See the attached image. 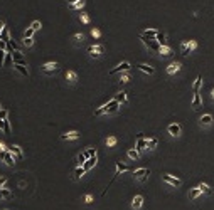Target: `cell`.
Returning a JSON list of instances; mask_svg holds the SVG:
<instances>
[{
    "label": "cell",
    "mask_w": 214,
    "mask_h": 210,
    "mask_svg": "<svg viewBox=\"0 0 214 210\" xmlns=\"http://www.w3.org/2000/svg\"><path fill=\"white\" fill-rule=\"evenodd\" d=\"M118 106H120V103L116 101V99H111V101L106 103L105 106H101L99 109H96V111H95V116H101L103 113H115L116 109H118Z\"/></svg>",
    "instance_id": "cell-1"
},
{
    "label": "cell",
    "mask_w": 214,
    "mask_h": 210,
    "mask_svg": "<svg viewBox=\"0 0 214 210\" xmlns=\"http://www.w3.org/2000/svg\"><path fill=\"white\" fill-rule=\"evenodd\" d=\"M140 41L143 42L148 49H152V51H155V52H160V44L155 39H148V37H145V35H140Z\"/></svg>",
    "instance_id": "cell-2"
},
{
    "label": "cell",
    "mask_w": 214,
    "mask_h": 210,
    "mask_svg": "<svg viewBox=\"0 0 214 210\" xmlns=\"http://www.w3.org/2000/svg\"><path fill=\"white\" fill-rule=\"evenodd\" d=\"M86 52L91 56V57H99V56H103L105 54V47L103 45H90V47L86 49Z\"/></svg>",
    "instance_id": "cell-3"
},
{
    "label": "cell",
    "mask_w": 214,
    "mask_h": 210,
    "mask_svg": "<svg viewBox=\"0 0 214 210\" xmlns=\"http://www.w3.org/2000/svg\"><path fill=\"white\" fill-rule=\"evenodd\" d=\"M197 47V42L196 41H189V42H184L182 45H180V52H182V56H189L194 49Z\"/></svg>",
    "instance_id": "cell-4"
},
{
    "label": "cell",
    "mask_w": 214,
    "mask_h": 210,
    "mask_svg": "<svg viewBox=\"0 0 214 210\" xmlns=\"http://www.w3.org/2000/svg\"><path fill=\"white\" fill-rule=\"evenodd\" d=\"M138 153L140 151H143V150H147V138H145V134H138V140H137V148H135Z\"/></svg>",
    "instance_id": "cell-5"
},
{
    "label": "cell",
    "mask_w": 214,
    "mask_h": 210,
    "mask_svg": "<svg viewBox=\"0 0 214 210\" xmlns=\"http://www.w3.org/2000/svg\"><path fill=\"white\" fill-rule=\"evenodd\" d=\"M56 71H58V64L56 62H47L42 66V72L44 74H52V72H56Z\"/></svg>",
    "instance_id": "cell-6"
},
{
    "label": "cell",
    "mask_w": 214,
    "mask_h": 210,
    "mask_svg": "<svg viewBox=\"0 0 214 210\" xmlns=\"http://www.w3.org/2000/svg\"><path fill=\"white\" fill-rule=\"evenodd\" d=\"M12 59H14V64H22V66H26V60L22 57V52L17 49V51H12Z\"/></svg>",
    "instance_id": "cell-7"
},
{
    "label": "cell",
    "mask_w": 214,
    "mask_h": 210,
    "mask_svg": "<svg viewBox=\"0 0 214 210\" xmlns=\"http://www.w3.org/2000/svg\"><path fill=\"white\" fill-rule=\"evenodd\" d=\"M130 62H122V64H118V66L115 67V69H111L110 71V74H116V72H122V71H128L130 69Z\"/></svg>",
    "instance_id": "cell-8"
},
{
    "label": "cell",
    "mask_w": 214,
    "mask_h": 210,
    "mask_svg": "<svg viewBox=\"0 0 214 210\" xmlns=\"http://www.w3.org/2000/svg\"><path fill=\"white\" fill-rule=\"evenodd\" d=\"M162 180L167 181V183H170V185H174V187H179V185L182 183L179 178H174V177H170V175H162Z\"/></svg>",
    "instance_id": "cell-9"
},
{
    "label": "cell",
    "mask_w": 214,
    "mask_h": 210,
    "mask_svg": "<svg viewBox=\"0 0 214 210\" xmlns=\"http://www.w3.org/2000/svg\"><path fill=\"white\" fill-rule=\"evenodd\" d=\"M167 130H169V133L172 134V136H179V134H180V126L177 123L169 124V128H167Z\"/></svg>",
    "instance_id": "cell-10"
},
{
    "label": "cell",
    "mask_w": 214,
    "mask_h": 210,
    "mask_svg": "<svg viewBox=\"0 0 214 210\" xmlns=\"http://www.w3.org/2000/svg\"><path fill=\"white\" fill-rule=\"evenodd\" d=\"M10 151H12V155H15L17 160H22L24 158V153H22V150H20L17 145H12V146H10Z\"/></svg>",
    "instance_id": "cell-11"
},
{
    "label": "cell",
    "mask_w": 214,
    "mask_h": 210,
    "mask_svg": "<svg viewBox=\"0 0 214 210\" xmlns=\"http://www.w3.org/2000/svg\"><path fill=\"white\" fill-rule=\"evenodd\" d=\"M96 161H98V160H96V156H91V158H88V160H86V163L83 165V168L88 172V170H91L93 166L96 165Z\"/></svg>",
    "instance_id": "cell-12"
},
{
    "label": "cell",
    "mask_w": 214,
    "mask_h": 210,
    "mask_svg": "<svg viewBox=\"0 0 214 210\" xmlns=\"http://www.w3.org/2000/svg\"><path fill=\"white\" fill-rule=\"evenodd\" d=\"M78 138H79V133H76V131H71V133L61 134V140H78Z\"/></svg>",
    "instance_id": "cell-13"
},
{
    "label": "cell",
    "mask_w": 214,
    "mask_h": 210,
    "mask_svg": "<svg viewBox=\"0 0 214 210\" xmlns=\"http://www.w3.org/2000/svg\"><path fill=\"white\" fill-rule=\"evenodd\" d=\"M201 104H202V101H201V94H199V92H194V99H192V108L197 109Z\"/></svg>",
    "instance_id": "cell-14"
},
{
    "label": "cell",
    "mask_w": 214,
    "mask_h": 210,
    "mask_svg": "<svg viewBox=\"0 0 214 210\" xmlns=\"http://www.w3.org/2000/svg\"><path fill=\"white\" fill-rule=\"evenodd\" d=\"M142 204H143V197H140V195H137V197L131 200V207L133 208H140Z\"/></svg>",
    "instance_id": "cell-15"
},
{
    "label": "cell",
    "mask_w": 214,
    "mask_h": 210,
    "mask_svg": "<svg viewBox=\"0 0 214 210\" xmlns=\"http://www.w3.org/2000/svg\"><path fill=\"white\" fill-rule=\"evenodd\" d=\"M179 71H180V64H179V62H172L169 67H167V72H169V74L179 72Z\"/></svg>",
    "instance_id": "cell-16"
},
{
    "label": "cell",
    "mask_w": 214,
    "mask_h": 210,
    "mask_svg": "<svg viewBox=\"0 0 214 210\" xmlns=\"http://www.w3.org/2000/svg\"><path fill=\"white\" fill-rule=\"evenodd\" d=\"M157 34H159V30H155V29H147V30L142 32V35H145V37H148V39H155Z\"/></svg>",
    "instance_id": "cell-17"
},
{
    "label": "cell",
    "mask_w": 214,
    "mask_h": 210,
    "mask_svg": "<svg viewBox=\"0 0 214 210\" xmlns=\"http://www.w3.org/2000/svg\"><path fill=\"white\" fill-rule=\"evenodd\" d=\"M159 54H162L164 57H170V56H172V49L167 47V45H160V52H159Z\"/></svg>",
    "instance_id": "cell-18"
},
{
    "label": "cell",
    "mask_w": 214,
    "mask_h": 210,
    "mask_svg": "<svg viewBox=\"0 0 214 210\" xmlns=\"http://www.w3.org/2000/svg\"><path fill=\"white\" fill-rule=\"evenodd\" d=\"M14 69L15 71H19L22 76H29V71H27V67L26 66H22V64H14Z\"/></svg>",
    "instance_id": "cell-19"
},
{
    "label": "cell",
    "mask_w": 214,
    "mask_h": 210,
    "mask_svg": "<svg viewBox=\"0 0 214 210\" xmlns=\"http://www.w3.org/2000/svg\"><path fill=\"white\" fill-rule=\"evenodd\" d=\"M137 67L140 71H143V72H147V74H153V72H155V69H153L152 66H147V64H138Z\"/></svg>",
    "instance_id": "cell-20"
},
{
    "label": "cell",
    "mask_w": 214,
    "mask_h": 210,
    "mask_svg": "<svg viewBox=\"0 0 214 210\" xmlns=\"http://www.w3.org/2000/svg\"><path fill=\"white\" fill-rule=\"evenodd\" d=\"M157 145H159L157 138H147V150H153V148H157Z\"/></svg>",
    "instance_id": "cell-21"
},
{
    "label": "cell",
    "mask_w": 214,
    "mask_h": 210,
    "mask_svg": "<svg viewBox=\"0 0 214 210\" xmlns=\"http://www.w3.org/2000/svg\"><path fill=\"white\" fill-rule=\"evenodd\" d=\"M201 84H202V76H197L194 81V86H192V91L194 92H199V89H201Z\"/></svg>",
    "instance_id": "cell-22"
},
{
    "label": "cell",
    "mask_w": 214,
    "mask_h": 210,
    "mask_svg": "<svg viewBox=\"0 0 214 210\" xmlns=\"http://www.w3.org/2000/svg\"><path fill=\"white\" fill-rule=\"evenodd\" d=\"M66 79L69 81V83H76V79H78V74L74 72V71H67V72H66Z\"/></svg>",
    "instance_id": "cell-23"
},
{
    "label": "cell",
    "mask_w": 214,
    "mask_h": 210,
    "mask_svg": "<svg viewBox=\"0 0 214 210\" xmlns=\"http://www.w3.org/2000/svg\"><path fill=\"white\" fill-rule=\"evenodd\" d=\"M84 173H86V170H84L83 166H78V168L74 170V178H76V180H79L81 177L84 175Z\"/></svg>",
    "instance_id": "cell-24"
},
{
    "label": "cell",
    "mask_w": 214,
    "mask_h": 210,
    "mask_svg": "<svg viewBox=\"0 0 214 210\" xmlns=\"http://www.w3.org/2000/svg\"><path fill=\"white\" fill-rule=\"evenodd\" d=\"M147 173H150V170H148V168H138V170H135L133 175H135V177H138V178H142V177L147 175Z\"/></svg>",
    "instance_id": "cell-25"
},
{
    "label": "cell",
    "mask_w": 214,
    "mask_h": 210,
    "mask_svg": "<svg viewBox=\"0 0 214 210\" xmlns=\"http://www.w3.org/2000/svg\"><path fill=\"white\" fill-rule=\"evenodd\" d=\"M155 41L159 42L160 45H164V42H165V34H164V32H159V34H157V37H155Z\"/></svg>",
    "instance_id": "cell-26"
},
{
    "label": "cell",
    "mask_w": 214,
    "mask_h": 210,
    "mask_svg": "<svg viewBox=\"0 0 214 210\" xmlns=\"http://www.w3.org/2000/svg\"><path fill=\"white\" fill-rule=\"evenodd\" d=\"M201 123H202V124H211V123H212V116H211V115H204V116L201 118Z\"/></svg>",
    "instance_id": "cell-27"
},
{
    "label": "cell",
    "mask_w": 214,
    "mask_h": 210,
    "mask_svg": "<svg viewBox=\"0 0 214 210\" xmlns=\"http://www.w3.org/2000/svg\"><path fill=\"white\" fill-rule=\"evenodd\" d=\"M84 156H86V160L91 158V156H96V148H88V150L84 151Z\"/></svg>",
    "instance_id": "cell-28"
},
{
    "label": "cell",
    "mask_w": 214,
    "mask_h": 210,
    "mask_svg": "<svg viewBox=\"0 0 214 210\" xmlns=\"http://www.w3.org/2000/svg\"><path fill=\"white\" fill-rule=\"evenodd\" d=\"M116 170H118V172H127L128 165H125V163H122V161H116Z\"/></svg>",
    "instance_id": "cell-29"
},
{
    "label": "cell",
    "mask_w": 214,
    "mask_h": 210,
    "mask_svg": "<svg viewBox=\"0 0 214 210\" xmlns=\"http://www.w3.org/2000/svg\"><path fill=\"white\" fill-rule=\"evenodd\" d=\"M116 101H118V103H125V101H127V92H118V96H116Z\"/></svg>",
    "instance_id": "cell-30"
},
{
    "label": "cell",
    "mask_w": 214,
    "mask_h": 210,
    "mask_svg": "<svg viewBox=\"0 0 214 210\" xmlns=\"http://www.w3.org/2000/svg\"><path fill=\"white\" fill-rule=\"evenodd\" d=\"M0 39H2V41H5V42H9V41H10V37H9V30L3 29V30H2V34H0Z\"/></svg>",
    "instance_id": "cell-31"
},
{
    "label": "cell",
    "mask_w": 214,
    "mask_h": 210,
    "mask_svg": "<svg viewBox=\"0 0 214 210\" xmlns=\"http://www.w3.org/2000/svg\"><path fill=\"white\" fill-rule=\"evenodd\" d=\"M201 193H202V192L199 190V187L197 188H192V190H191V198H197Z\"/></svg>",
    "instance_id": "cell-32"
},
{
    "label": "cell",
    "mask_w": 214,
    "mask_h": 210,
    "mask_svg": "<svg viewBox=\"0 0 214 210\" xmlns=\"http://www.w3.org/2000/svg\"><path fill=\"white\" fill-rule=\"evenodd\" d=\"M84 163H86V156H84V153L78 155V165H79V166H83Z\"/></svg>",
    "instance_id": "cell-33"
},
{
    "label": "cell",
    "mask_w": 214,
    "mask_h": 210,
    "mask_svg": "<svg viewBox=\"0 0 214 210\" xmlns=\"http://www.w3.org/2000/svg\"><path fill=\"white\" fill-rule=\"evenodd\" d=\"M199 190H201V192H204V193H208V195L211 193V188H209L206 183H201V185H199Z\"/></svg>",
    "instance_id": "cell-34"
},
{
    "label": "cell",
    "mask_w": 214,
    "mask_h": 210,
    "mask_svg": "<svg viewBox=\"0 0 214 210\" xmlns=\"http://www.w3.org/2000/svg\"><path fill=\"white\" fill-rule=\"evenodd\" d=\"M106 145H108L110 148H113V146L116 145V138H115V136H110L108 140H106Z\"/></svg>",
    "instance_id": "cell-35"
},
{
    "label": "cell",
    "mask_w": 214,
    "mask_h": 210,
    "mask_svg": "<svg viewBox=\"0 0 214 210\" xmlns=\"http://www.w3.org/2000/svg\"><path fill=\"white\" fill-rule=\"evenodd\" d=\"M32 44H34V41H32V37H24V45H26V47H30Z\"/></svg>",
    "instance_id": "cell-36"
},
{
    "label": "cell",
    "mask_w": 214,
    "mask_h": 210,
    "mask_svg": "<svg viewBox=\"0 0 214 210\" xmlns=\"http://www.w3.org/2000/svg\"><path fill=\"white\" fill-rule=\"evenodd\" d=\"M128 156H130L131 160H137L138 158V151L137 150H130V151H128Z\"/></svg>",
    "instance_id": "cell-37"
},
{
    "label": "cell",
    "mask_w": 214,
    "mask_h": 210,
    "mask_svg": "<svg viewBox=\"0 0 214 210\" xmlns=\"http://www.w3.org/2000/svg\"><path fill=\"white\" fill-rule=\"evenodd\" d=\"M5 56H7V52L3 51V49H0V67L3 66V60H5Z\"/></svg>",
    "instance_id": "cell-38"
},
{
    "label": "cell",
    "mask_w": 214,
    "mask_h": 210,
    "mask_svg": "<svg viewBox=\"0 0 214 210\" xmlns=\"http://www.w3.org/2000/svg\"><path fill=\"white\" fill-rule=\"evenodd\" d=\"M83 5H84V0H78V2H76V3H73L71 7H73V9H81Z\"/></svg>",
    "instance_id": "cell-39"
},
{
    "label": "cell",
    "mask_w": 214,
    "mask_h": 210,
    "mask_svg": "<svg viewBox=\"0 0 214 210\" xmlns=\"http://www.w3.org/2000/svg\"><path fill=\"white\" fill-rule=\"evenodd\" d=\"M34 29H32V27H29V29L26 30V34H24V37H32V35H34Z\"/></svg>",
    "instance_id": "cell-40"
},
{
    "label": "cell",
    "mask_w": 214,
    "mask_h": 210,
    "mask_svg": "<svg viewBox=\"0 0 214 210\" xmlns=\"http://www.w3.org/2000/svg\"><path fill=\"white\" fill-rule=\"evenodd\" d=\"M30 27H32V29H34V30H39V29H41V22H39V20H34Z\"/></svg>",
    "instance_id": "cell-41"
},
{
    "label": "cell",
    "mask_w": 214,
    "mask_h": 210,
    "mask_svg": "<svg viewBox=\"0 0 214 210\" xmlns=\"http://www.w3.org/2000/svg\"><path fill=\"white\" fill-rule=\"evenodd\" d=\"M2 197H3V198H10V197H12L10 190H5V188H3V190H2Z\"/></svg>",
    "instance_id": "cell-42"
},
{
    "label": "cell",
    "mask_w": 214,
    "mask_h": 210,
    "mask_svg": "<svg viewBox=\"0 0 214 210\" xmlns=\"http://www.w3.org/2000/svg\"><path fill=\"white\" fill-rule=\"evenodd\" d=\"M3 131H5V134H10V123H9V119H5V128H3Z\"/></svg>",
    "instance_id": "cell-43"
},
{
    "label": "cell",
    "mask_w": 214,
    "mask_h": 210,
    "mask_svg": "<svg viewBox=\"0 0 214 210\" xmlns=\"http://www.w3.org/2000/svg\"><path fill=\"white\" fill-rule=\"evenodd\" d=\"M74 41H76V42H83L84 41V35L83 34H76V35H74Z\"/></svg>",
    "instance_id": "cell-44"
},
{
    "label": "cell",
    "mask_w": 214,
    "mask_h": 210,
    "mask_svg": "<svg viewBox=\"0 0 214 210\" xmlns=\"http://www.w3.org/2000/svg\"><path fill=\"white\" fill-rule=\"evenodd\" d=\"M7 109H0V119H7Z\"/></svg>",
    "instance_id": "cell-45"
},
{
    "label": "cell",
    "mask_w": 214,
    "mask_h": 210,
    "mask_svg": "<svg viewBox=\"0 0 214 210\" xmlns=\"http://www.w3.org/2000/svg\"><path fill=\"white\" fill-rule=\"evenodd\" d=\"M0 49H3V51L7 49V42H5V41H2V39H0Z\"/></svg>",
    "instance_id": "cell-46"
},
{
    "label": "cell",
    "mask_w": 214,
    "mask_h": 210,
    "mask_svg": "<svg viewBox=\"0 0 214 210\" xmlns=\"http://www.w3.org/2000/svg\"><path fill=\"white\" fill-rule=\"evenodd\" d=\"M84 200H86V204H91V202H93L91 195H86V197H84Z\"/></svg>",
    "instance_id": "cell-47"
},
{
    "label": "cell",
    "mask_w": 214,
    "mask_h": 210,
    "mask_svg": "<svg viewBox=\"0 0 214 210\" xmlns=\"http://www.w3.org/2000/svg\"><path fill=\"white\" fill-rule=\"evenodd\" d=\"M3 29H5V22H3V20H0V34H2Z\"/></svg>",
    "instance_id": "cell-48"
},
{
    "label": "cell",
    "mask_w": 214,
    "mask_h": 210,
    "mask_svg": "<svg viewBox=\"0 0 214 210\" xmlns=\"http://www.w3.org/2000/svg\"><path fill=\"white\" fill-rule=\"evenodd\" d=\"M120 81H122V83H128V81H130V77H128V76H122V79H120Z\"/></svg>",
    "instance_id": "cell-49"
},
{
    "label": "cell",
    "mask_w": 214,
    "mask_h": 210,
    "mask_svg": "<svg viewBox=\"0 0 214 210\" xmlns=\"http://www.w3.org/2000/svg\"><path fill=\"white\" fill-rule=\"evenodd\" d=\"M5 181H7L5 177H0V187H2V185H5Z\"/></svg>",
    "instance_id": "cell-50"
},
{
    "label": "cell",
    "mask_w": 214,
    "mask_h": 210,
    "mask_svg": "<svg viewBox=\"0 0 214 210\" xmlns=\"http://www.w3.org/2000/svg\"><path fill=\"white\" fill-rule=\"evenodd\" d=\"M5 128V119H0V130H3Z\"/></svg>",
    "instance_id": "cell-51"
},
{
    "label": "cell",
    "mask_w": 214,
    "mask_h": 210,
    "mask_svg": "<svg viewBox=\"0 0 214 210\" xmlns=\"http://www.w3.org/2000/svg\"><path fill=\"white\" fill-rule=\"evenodd\" d=\"M91 34H93V37H98V35H99V30H96V29H95V30L91 32Z\"/></svg>",
    "instance_id": "cell-52"
},
{
    "label": "cell",
    "mask_w": 214,
    "mask_h": 210,
    "mask_svg": "<svg viewBox=\"0 0 214 210\" xmlns=\"http://www.w3.org/2000/svg\"><path fill=\"white\" fill-rule=\"evenodd\" d=\"M81 20H83V22H88V20H90V17H88V15H83V17H81Z\"/></svg>",
    "instance_id": "cell-53"
},
{
    "label": "cell",
    "mask_w": 214,
    "mask_h": 210,
    "mask_svg": "<svg viewBox=\"0 0 214 210\" xmlns=\"http://www.w3.org/2000/svg\"><path fill=\"white\" fill-rule=\"evenodd\" d=\"M78 0H67V3H71V5H73V3H76Z\"/></svg>",
    "instance_id": "cell-54"
},
{
    "label": "cell",
    "mask_w": 214,
    "mask_h": 210,
    "mask_svg": "<svg viewBox=\"0 0 214 210\" xmlns=\"http://www.w3.org/2000/svg\"><path fill=\"white\" fill-rule=\"evenodd\" d=\"M212 98H214V89H212Z\"/></svg>",
    "instance_id": "cell-55"
},
{
    "label": "cell",
    "mask_w": 214,
    "mask_h": 210,
    "mask_svg": "<svg viewBox=\"0 0 214 210\" xmlns=\"http://www.w3.org/2000/svg\"><path fill=\"white\" fill-rule=\"evenodd\" d=\"M0 197H2V190H0Z\"/></svg>",
    "instance_id": "cell-56"
}]
</instances>
